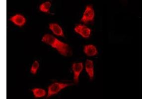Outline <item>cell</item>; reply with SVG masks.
<instances>
[{"label": "cell", "instance_id": "10", "mask_svg": "<svg viewBox=\"0 0 149 99\" xmlns=\"http://www.w3.org/2000/svg\"><path fill=\"white\" fill-rule=\"evenodd\" d=\"M32 92L36 98L43 97L45 96L46 94V91L44 89L40 88H34L32 89Z\"/></svg>", "mask_w": 149, "mask_h": 99}, {"label": "cell", "instance_id": "8", "mask_svg": "<svg viewBox=\"0 0 149 99\" xmlns=\"http://www.w3.org/2000/svg\"><path fill=\"white\" fill-rule=\"evenodd\" d=\"M84 51L86 55L90 57L95 56L97 55L98 53L97 48L93 45H88L85 46L84 49Z\"/></svg>", "mask_w": 149, "mask_h": 99}, {"label": "cell", "instance_id": "12", "mask_svg": "<svg viewBox=\"0 0 149 99\" xmlns=\"http://www.w3.org/2000/svg\"><path fill=\"white\" fill-rule=\"evenodd\" d=\"M39 62H38V61H34V62L32 64L31 67V73L33 74H36L37 70H38V69H39Z\"/></svg>", "mask_w": 149, "mask_h": 99}, {"label": "cell", "instance_id": "11", "mask_svg": "<svg viewBox=\"0 0 149 99\" xmlns=\"http://www.w3.org/2000/svg\"><path fill=\"white\" fill-rule=\"evenodd\" d=\"M51 3L50 2H44L42 3L39 7V9L41 12H48L50 8H51Z\"/></svg>", "mask_w": 149, "mask_h": 99}, {"label": "cell", "instance_id": "5", "mask_svg": "<svg viewBox=\"0 0 149 99\" xmlns=\"http://www.w3.org/2000/svg\"><path fill=\"white\" fill-rule=\"evenodd\" d=\"M72 69L74 72V82L78 83L79 76L83 69V64L82 62L74 63L72 65Z\"/></svg>", "mask_w": 149, "mask_h": 99}, {"label": "cell", "instance_id": "6", "mask_svg": "<svg viewBox=\"0 0 149 99\" xmlns=\"http://www.w3.org/2000/svg\"><path fill=\"white\" fill-rule=\"evenodd\" d=\"M10 20H11L15 24L19 26H22L26 22V18L24 16L20 14H17L14 15L13 17H11Z\"/></svg>", "mask_w": 149, "mask_h": 99}, {"label": "cell", "instance_id": "2", "mask_svg": "<svg viewBox=\"0 0 149 99\" xmlns=\"http://www.w3.org/2000/svg\"><path fill=\"white\" fill-rule=\"evenodd\" d=\"M71 84L63 83L54 82L51 84L48 88L47 98L57 94L65 88L68 87Z\"/></svg>", "mask_w": 149, "mask_h": 99}, {"label": "cell", "instance_id": "9", "mask_svg": "<svg viewBox=\"0 0 149 99\" xmlns=\"http://www.w3.org/2000/svg\"><path fill=\"white\" fill-rule=\"evenodd\" d=\"M86 71L88 73L90 79H93L94 77V66L93 62L92 60H86Z\"/></svg>", "mask_w": 149, "mask_h": 99}, {"label": "cell", "instance_id": "7", "mask_svg": "<svg viewBox=\"0 0 149 99\" xmlns=\"http://www.w3.org/2000/svg\"><path fill=\"white\" fill-rule=\"evenodd\" d=\"M49 28L56 35L61 36V37L64 36L63 29L61 28V26L57 24L53 23V24H50Z\"/></svg>", "mask_w": 149, "mask_h": 99}, {"label": "cell", "instance_id": "1", "mask_svg": "<svg viewBox=\"0 0 149 99\" xmlns=\"http://www.w3.org/2000/svg\"><path fill=\"white\" fill-rule=\"evenodd\" d=\"M42 41L56 49L62 55L66 57L72 55L71 49L68 44L61 42L51 34L44 35L42 38Z\"/></svg>", "mask_w": 149, "mask_h": 99}, {"label": "cell", "instance_id": "3", "mask_svg": "<svg viewBox=\"0 0 149 99\" xmlns=\"http://www.w3.org/2000/svg\"><path fill=\"white\" fill-rule=\"evenodd\" d=\"M95 11L92 6H88L84 12L83 16L81 21L84 24H88L89 22H93L95 19Z\"/></svg>", "mask_w": 149, "mask_h": 99}, {"label": "cell", "instance_id": "4", "mask_svg": "<svg viewBox=\"0 0 149 99\" xmlns=\"http://www.w3.org/2000/svg\"><path fill=\"white\" fill-rule=\"evenodd\" d=\"M74 30L77 33L79 34L82 37L85 38H88L91 34L92 30L91 29L86 26L82 24L77 25L74 28Z\"/></svg>", "mask_w": 149, "mask_h": 99}]
</instances>
